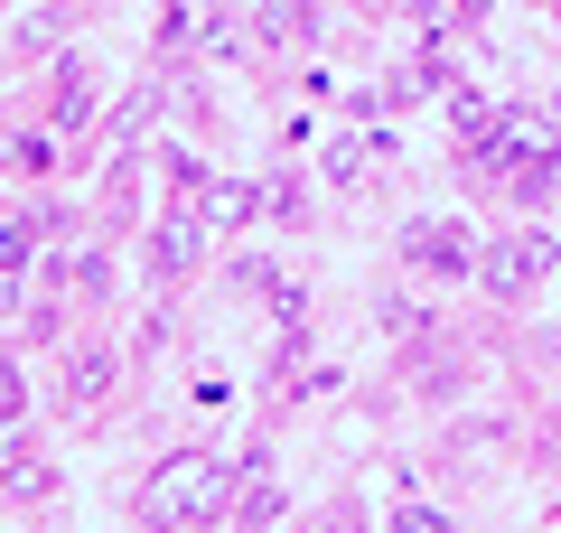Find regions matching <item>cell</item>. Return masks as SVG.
I'll list each match as a JSON object with an SVG mask.
<instances>
[{"label": "cell", "instance_id": "5bb4252c", "mask_svg": "<svg viewBox=\"0 0 561 533\" xmlns=\"http://www.w3.org/2000/svg\"><path fill=\"white\" fill-rule=\"evenodd\" d=\"M449 20H486V0H449Z\"/></svg>", "mask_w": 561, "mask_h": 533}, {"label": "cell", "instance_id": "ba28073f", "mask_svg": "<svg viewBox=\"0 0 561 533\" xmlns=\"http://www.w3.org/2000/svg\"><path fill=\"white\" fill-rule=\"evenodd\" d=\"M309 29V0H262V38H300Z\"/></svg>", "mask_w": 561, "mask_h": 533}, {"label": "cell", "instance_id": "8fae6325", "mask_svg": "<svg viewBox=\"0 0 561 533\" xmlns=\"http://www.w3.org/2000/svg\"><path fill=\"white\" fill-rule=\"evenodd\" d=\"M10 169H57V159H47L38 132H10Z\"/></svg>", "mask_w": 561, "mask_h": 533}, {"label": "cell", "instance_id": "9a60e30c", "mask_svg": "<svg viewBox=\"0 0 561 533\" xmlns=\"http://www.w3.org/2000/svg\"><path fill=\"white\" fill-rule=\"evenodd\" d=\"M552 450H561V421H552Z\"/></svg>", "mask_w": 561, "mask_h": 533}, {"label": "cell", "instance_id": "8992f818", "mask_svg": "<svg viewBox=\"0 0 561 533\" xmlns=\"http://www.w3.org/2000/svg\"><path fill=\"white\" fill-rule=\"evenodd\" d=\"M94 94H103V76H94L84 57H66V66H57V122H66V132L94 113Z\"/></svg>", "mask_w": 561, "mask_h": 533}, {"label": "cell", "instance_id": "7a4b0ae2", "mask_svg": "<svg viewBox=\"0 0 561 533\" xmlns=\"http://www.w3.org/2000/svg\"><path fill=\"white\" fill-rule=\"evenodd\" d=\"M542 272H552V235H505L496 253H478V281H486V299H505V309H515V299L534 291Z\"/></svg>", "mask_w": 561, "mask_h": 533}, {"label": "cell", "instance_id": "30bf717a", "mask_svg": "<svg viewBox=\"0 0 561 533\" xmlns=\"http://www.w3.org/2000/svg\"><path fill=\"white\" fill-rule=\"evenodd\" d=\"M206 206H216V225H234V216H253V188H234V178H216V188H206Z\"/></svg>", "mask_w": 561, "mask_h": 533}, {"label": "cell", "instance_id": "4fadbf2b", "mask_svg": "<svg viewBox=\"0 0 561 533\" xmlns=\"http://www.w3.org/2000/svg\"><path fill=\"white\" fill-rule=\"evenodd\" d=\"M20 402H28V375H20V365H10V355H0V421L20 412Z\"/></svg>", "mask_w": 561, "mask_h": 533}, {"label": "cell", "instance_id": "277c9868", "mask_svg": "<svg viewBox=\"0 0 561 533\" xmlns=\"http://www.w3.org/2000/svg\"><path fill=\"white\" fill-rule=\"evenodd\" d=\"M197 253H206V225H197V206H169V216H160V235H150V262H160V272L179 281V272H197Z\"/></svg>", "mask_w": 561, "mask_h": 533}, {"label": "cell", "instance_id": "6da1fadb", "mask_svg": "<svg viewBox=\"0 0 561 533\" xmlns=\"http://www.w3.org/2000/svg\"><path fill=\"white\" fill-rule=\"evenodd\" d=\"M225 506V458L216 450H169L140 487V533H197Z\"/></svg>", "mask_w": 561, "mask_h": 533}, {"label": "cell", "instance_id": "52a82bcc", "mask_svg": "<svg viewBox=\"0 0 561 533\" xmlns=\"http://www.w3.org/2000/svg\"><path fill=\"white\" fill-rule=\"evenodd\" d=\"M0 458H10V468H0V487H10V496H47V468L28 450H0Z\"/></svg>", "mask_w": 561, "mask_h": 533}, {"label": "cell", "instance_id": "5b68a950", "mask_svg": "<svg viewBox=\"0 0 561 533\" xmlns=\"http://www.w3.org/2000/svg\"><path fill=\"white\" fill-rule=\"evenodd\" d=\"M103 394H113V355H103V347H76V355H66V412H94Z\"/></svg>", "mask_w": 561, "mask_h": 533}, {"label": "cell", "instance_id": "9c48e42d", "mask_svg": "<svg viewBox=\"0 0 561 533\" xmlns=\"http://www.w3.org/2000/svg\"><path fill=\"white\" fill-rule=\"evenodd\" d=\"M28 253H38V225H28V216H10V225H0V272H20Z\"/></svg>", "mask_w": 561, "mask_h": 533}, {"label": "cell", "instance_id": "3957f363", "mask_svg": "<svg viewBox=\"0 0 561 533\" xmlns=\"http://www.w3.org/2000/svg\"><path fill=\"white\" fill-rule=\"evenodd\" d=\"M402 253H412L421 272H449V281L478 272V243H468V225H449V216H421L412 235H402Z\"/></svg>", "mask_w": 561, "mask_h": 533}, {"label": "cell", "instance_id": "7c38bea8", "mask_svg": "<svg viewBox=\"0 0 561 533\" xmlns=\"http://www.w3.org/2000/svg\"><path fill=\"white\" fill-rule=\"evenodd\" d=\"M468 450H505V421H459V458Z\"/></svg>", "mask_w": 561, "mask_h": 533}]
</instances>
